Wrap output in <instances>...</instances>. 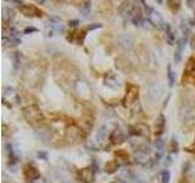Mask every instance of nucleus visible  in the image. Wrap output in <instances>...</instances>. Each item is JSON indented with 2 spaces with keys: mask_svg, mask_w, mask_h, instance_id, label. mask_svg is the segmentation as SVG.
I'll return each instance as SVG.
<instances>
[{
  "mask_svg": "<svg viewBox=\"0 0 195 183\" xmlns=\"http://www.w3.org/2000/svg\"><path fill=\"white\" fill-rule=\"evenodd\" d=\"M23 111H24V116H26V118L28 121L37 122V121H39L43 117L40 110H38L37 107H33V106L32 107H26Z\"/></svg>",
  "mask_w": 195,
  "mask_h": 183,
  "instance_id": "obj_1",
  "label": "nucleus"
},
{
  "mask_svg": "<svg viewBox=\"0 0 195 183\" xmlns=\"http://www.w3.org/2000/svg\"><path fill=\"white\" fill-rule=\"evenodd\" d=\"M21 11L26 16H42V11H39L35 6H32V5H22Z\"/></svg>",
  "mask_w": 195,
  "mask_h": 183,
  "instance_id": "obj_2",
  "label": "nucleus"
},
{
  "mask_svg": "<svg viewBox=\"0 0 195 183\" xmlns=\"http://www.w3.org/2000/svg\"><path fill=\"white\" fill-rule=\"evenodd\" d=\"M165 125H166V120H165V116L161 114L156 121V127H155V133L157 136H161L165 131Z\"/></svg>",
  "mask_w": 195,
  "mask_h": 183,
  "instance_id": "obj_3",
  "label": "nucleus"
},
{
  "mask_svg": "<svg viewBox=\"0 0 195 183\" xmlns=\"http://www.w3.org/2000/svg\"><path fill=\"white\" fill-rule=\"evenodd\" d=\"M110 139H111V142H112V143H117V144H120V143H123V140L126 139V136H124V133H123L121 129H116V131H113V132H112V134H111Z\"/></svg>",
  "mask_w": 195,
  "mask_h": 183,
  "instance_id": "obj_4",
  "label": "nucleus"
},
{
  "mask_svg": "<svg viewBox=\"0 0 195 183\" xmlns=\"http://www.w3.org/2000/svg\"><path fill=\"white\" fill-rule=\"evenodd\" d=\"M81 177L84 182H93L95 178V172L92 169H86L81 171Z\"/></svg>",
  "mask_w": 195,
  "mask_h": 183,
  "instance_id": "obj_5",
  "label": "nucleus"
},
{
  "mask_svg": "<svg viewBox=\"0 0 195 183\" xmlns=\"http://www.w3.org/2000/svg\"><path fill=\"white\" fill-rule=\"evenodd\" d=\"M26 176H27V178H29V180H38L39 177H40V175H39V171L35 169V167H33L32 165L29 166L28 165V167L26 166Z\"/></svg>",
  "mask_w": 195,
  "mask_h": 183,
  "instance_id": "obj_6",
  "label": "nucleus"
},
{
  "mask_svg": "<svg viewBox=\"0 0 195 183\" xmlns=\"http://www.w3.org/2000/svg\"><path fill=\"white\" fill-rule=\"evenodd\" d=\"M118 167H120V165H118L117 162L111 161V162H109V164L105 166V170H106V172H109V174H113L115 171H117Z\"/></svg>",
  "mask_w": 195,
  "mask_h": 183,
  "instance_id": "obj_7",
  "label": "nucleus"
},
{
  "mask_svg": "<svg viewBox=\"0 0 195 183\" xmlns=\"http://www.w3.org/2000/svg\"><path fill=\"white\" fill-rule=\"evenodd\" d=\"M12 61H13V69L17 70L18 66H20V64H21V53H18V51L13 53V55H12Z\"/></svg>",
  "mask_w": 195,
  "mask_h": 183,
  "instance_id": "obj_8",
  "label": "nucleus"
},
{
  "mask_svg": "<svg viewBox=\"0 0 195 183\" xmlns=\"http://www.w3.org/2000/svg\"><path fill=\"white\" fill-rule=\"evenodd\" d=\"M178 150H179L178 142L176 140V138H172V139H171V143H170V151H171V153H178Z\"/></svg>",
  "mask_w": 195,
  "mask_h": 183,
  "instance_id": "obj_9",
  "label": "nucleus"
},
{
  "mask_svg": "<svg viewBox=\"0 0 195 183\" xmlns=\"http://www.w3.org/2000/svg\"><path fill=\"white\" fill-rule=\"evenodd\" d=\"M195 71V62L193 59H189V61H188V64H187V67H186V70H184V73L187 72V73H192V72H194Z\"/></svg>",
  "mask_w": 195,
  "mask_h": 183,
  "instance_id": "obj_10",
  "label": "nucleus"
},
{
  "mask_svg": "<svg viewBox=\"0 0 195 183\" xmlns=\"http://www.w3.org/2000/svg\"><path fill=\"white\" fill-rule=\"evenodd\" d=\"M167 77H168V81H170V86L173 87L175 81H176V73L171 70V66H168V73H167Z\"/></svg>",
  "mask_w": 195,
  "mask_h": 183,
  "instance_id": "obj_11",
  "label": "nucleus"
},
{
  "mask_svg": "<svg viewBox=\"0 0 195 183\" xmlns=\"http://www.w3.org/2000/svg\"><path fill=\"white\" fill-rule=\"evenodd\" d=\"M161 178H162V183H168L171 180V174L168 170H165L161 172Z\"/></svg>",
  "mask_w": 195,
  "mask_h": 183,
  "instance_id": "obj_12",
  "label": "nucleus"
},
{
  "mask_svg": "<svg viewBox=\"0 0 195 183\" xmlns=\"http://www.w3.org/2000/svg\"><path fill=\"white\" fill-rule=\"evenodd\" d=\"M105 136H106V127H105V126H101L97 133V139H99V140H100V139H104Z\"/></svg>",
  "mask_w": 195,
  "mask_h": 183,
  "instance_id": "obj_13",
  "label": "nucleus"
},
{
  "mask_svg": "<svg viewBox=\"0 0 195 183\" xmlns=\"http://www.w3.org/2000/svg\"><path fill=\"white\" fill-rule=\"evenodd\" d=\"M81 11H82L83 16H88V15H89V12H90V1L84 2V7H83Z\"/></svg>",
  "mask_w": 195,
  "mask_h": 183,
  "instance_id": "obj_14",
  "label": "nucleus"
},
{
  "mask_svg": "<svg viewBox=\"0 0 195 183\" xmlns=\"http://www.w3.org/2000/svg\"><path fill=\"white\" fill-rule=\"evenodd\" d=\"M164 145H165V143H164V140H162V138H157L156 140H155V147H156V149H159L160 151L164 149Z\"/></svg>",
  "mask_w": 195,
  "mask_h": 183,
  "instance_id": "obj_15",
  "label": "nucleus"
},
{
  "mask_svg": "<svg viewBox=\"0 0 195 183\" xmlns=\"http://www.w3.org/2000/svg\"><path fill=\"white\" fill-rule=\"evenodd\" d=\"M142 4L144 5V11H145V13H146V16H150V15H153V12H154V10H153V7H150L149 5H146L144 1H142Z\"/></svg>",
  "mask_w": 195,
  "mask_h": 183,
  "instance_id": "obj_16",
  "label": "nucleus"
},
{
  "mask_svg": "<svg viewBox=\"0 0 195 183\" xmlns=\"http://www.w3.org/2000/svg\"><path fill=\"white\" fill-rule=\"evenodd\" d=\"M181 60H182V53L176 50V53H175V62L178 64V62H181Z\"/></svg>",
  "mask_w": 195,
  "mask_h": 183,
  "instance_id": "obj_17",
  "label": "nucleus"
},
{
  "mask_svg": "<svg viewBox=\"0 0 195 183\" xmlns=\"http://www.w3.org/2000/svg\"><path fill=\"white\" fill-rule=\"evenodd\" d=\"M37 156H38L39 159H43V160H46V159H48V154H46L45 151H38V153H37Z\"/></svg>",
  "mask_w": 195,
  "mask_h": 183,
  "instance_id": "obj_18",
  "label": "nucleus"
},
{
  "mask_svg": "<svg viewBox=\"0 0 195 183\" xmlns=\"http://www.w3.org/2000/svg\"><path fill=\"white\" fill-rule=\"evenodd\" d=\"M101 27V24L100 23H92L90 26H88V31H93V29H97V28H100Z\"/></svg>",
  "mask_w": 195,
  "mask_h": 183,
  "instance_id": "obj_19",
  "label": "nucleus"
},
{
  "mask_svg": "<svg viewBox=\"0 0 195 183\" xmlns=\"http://www.w3.org/2000/svg\"><path fill=\"white\" fill-rule=\"evenodd\" d=\"M33 32H37V28H34V27H28V28H26V29L23 31V33H24V34L33 33Z\"/></svg>",
  "mask_w": 195,
  "mask_h": 183,
  "instance_id": "obj_20",
  "label": "nucleus"
},
{
  "mask_svg": "<svg viewBox=\"0 0 195 183\" xmlns=\"http://www.w3.org/2000/svg\"><path fill=\"white\" fill-rule=\"evenodd\" d=\"M78 24H79V21H78V20H72V21L68 22V26H70V27H76V26H78Z\"/></svg>",
  "mask_w": 195,
  "mask_h": 183,
  "instance_id": "obj_21",
  "label": "nucleus"
},
{
  "mask_svg": "<svg viewBox=\"0 0 195 183\" xmlns=\"http://www.w3.org/2000/svg\"><path fill=\"white\" fill-rule=\"evenodd\" d=\"M92 170H93L94 172H98V171H99V165L95 162V160L92 162Z\"/></svg>",
  "mask_w": 195,
  "mask_h": 183,
  "instance_id": "obj_22",
  "label": "nucleus"
},
{
  "mask_svg": "<svg viewBox=\"0 0 195 183\" xmlns=\"http://www.w3.org/2000/svg\"><path fill=\"white\" fill-rule=\"evenodd\" d=\"M170 165H172V159H171V156H166V161H165V166L167 167V166H170Z\"/></svg>",
  "mask_w": 195,
  "mask_h": 183,
  "instance_id": "obj_23",
  "label": "nucleus"
},
{
  "mask_svg": "<svg viewBox=\"0 0 195 183\" xmlns=\"http://www.w3.org/2000/svg\"><path fill=\"white\" fill-rule=\"evenodd\" d=\"M50 20H51V21H54V22H57V23L61 21V18H60V17H50Z\"/></svg>",
  "mask_w": 195,
  "mask_h": 183,
  "instance_id": "obj_24",
  "label": "nucleus"
},
{
  "mask_svg": "<svg viewBox=\"0 0 195 183\" xmlns=\"http://www.w3.org/2000/svg\"><path fill=\"white\" fill-rule=\"evenodd\" d=\"M190 44H192V48H193V49H195V37H193V38H192V40H190Z\"/></svg>",
  "mask_w": 195,
  "mask_h": 183,
  "instance_id": "obj_25",
  "label": "nucleus"
}]
</instances>
